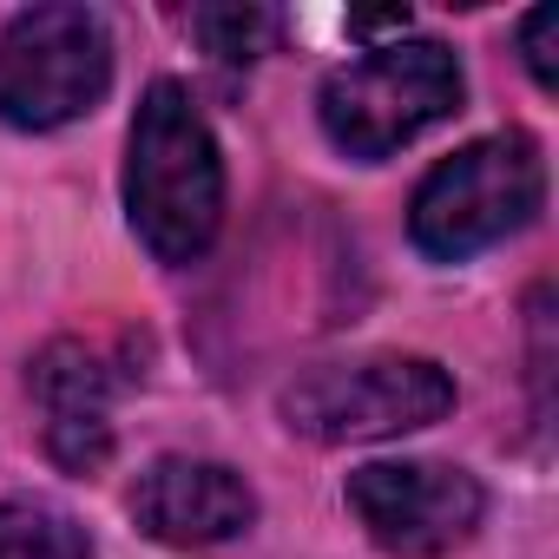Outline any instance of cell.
Returning a JSON list of instances; mask_svg holds the SVG:
<instances>
[{
	"label": "cell",
	"instance_id": "cell-8",
	"mask_svg": "<svg viewBox=\"0 0 559 559\" xmlns=\"http://www.w3.org/2000/svg\"><path fill=\"white\" fill-rule=\"evenodd\" d=\"M34 402L47 415V448L60 467L93 474L112 454V369L86 343H47L34 362Z\"/></svg>",
	"mask_w": 559,
	"mask_h": 559
},
{
	"label": "cell",
	"instance_id": "cell-6",
	"mask_svg": "<svg viewBox=\"0 0 559 559\" xmlns=\"http://www.w3.org/2000/svg\"><path fill=\"white\" fill-rule=\"evenodd\" d=\"M349 513L369 526V539L395 559H441L474 539L487 493L467 467L448 461H369L349 474Z\"/></svg>",
	"mask_w": 559,
	"mask_h": 559
},
{
	"label": "cell",
	"instance_id": "cell-3",
	"mask_svg": "<svg viewBox=\"0 0 559 559\" xmlns=\"http://www.w3.org/2000/svg\"><path fill=\"white\" fill-rule=\"evenodd\" d=\"M539 198H546L539 145L526 132H493V139L461 145L454 158H441L421 178L408 230H415V243L428 257L461 263V257L526 230L539 217Z\"/></svg>",
	"mask_w": 559,
	"mask_h": 559
},
{
	"label": "cell",
	"instance_id": "cell-12",
	"mask_svg": "<svg viewBox=\"0 0 559 559\" xmlns=\"http://www.w3.org/2000/svg\"><path fill=\"white\" fill-rule=\"evenodd\" d=\"M402 27H408V8L402 14H356L349 21V34H402Z\"/></svg>",
	"mask_w": 559,
	"mask_h": 559
},
{
	"label": "cell",
	"instance_id": "cell-11",
	"mask_svg": "<svg viewBox=\"0 0 559 559\" xmlns=\"http://www.w3.org/2000/svg\"><path fill=\"white\" fill-rule=\"evenodd\" d=\"M552 27H559V14H552V8H533V14L520 21V47H526V67H533V80H539V86H552V80H559V67H552Z\"/></svg>",
	"mask_w": 559,
	"mask_h": 559
},
{
	"label": "cell",
	"instance_id": "cell-9",
	"mask_svg": "<svg viewBox=\"0 0 559 559\" xmlns=\"http://www.w3.org/2000/svg\"><path fill=\"white\" fill-rule=\"evenodd\" d=\"M0 559H93V539L47 500H0Z\"/></svg>",
	"mask_w": 559,
	"mask_h": 559
},
{
	"label": "cell",
	"instance_id": "cell-5",
	"mask_svg": "<svg viewBox=\"0 0 559 559\" xmlns=\"http://www.w3.org/2000/svg\"><path fill=\"white\" fill-rule=\"evenodd\" d=\"M448 408H454V382L428 356L330 362L284 389V421L290 435H310V441H382V435L428 428Z\"/></svg>",
	"mask_w": 559,
	"mask_h": 559
},
{
	"label": "cell",
	"instance_id": "cell-7",
	"mask_svg": "<svg viewBox=\"0 0 559 559\" xmlns=\"http://www.w3.org/2000/svg\"><path fill=\"white\" fill-rule=\"evenodd\" d=\"M132 513L152 539L165 546H217L237 539L257 520V493L237 467L224 461H191V454H165L139 474L132 487Z\"/></svg>",
	"mask_w": 559,
	"mask_h": 559
},
{
	"label": "cell",
	"instance_id": "cell-4",
	"mask_svg": "<svg viewBox=\"0 0 559 559\" xmlns=\"http://www.w3.org/2000/svg\"><path fill=\"white\" fill-rule=\"evenodd\" d=\"M112 86V40L93 8H34L0 40V119L53 132L86 119Z\"/></svg>",
	"mask_w": 559,
	"mask_h": 559
},
{
	"label": "cell",
	"instance_id": "cell-1",
	"mask_svg": "<svg viewBox=\"0 0 559 559\" xmlns=\"http://www.w3.org/2000/svg\"><path fill=\"white\" fill-rule=\"evenodd\" d=\"M126 211H132L139 243L158 263L204 257L224 224V158L178 80H158L139 99L132 158H126Z\"/></svg>",
	"mask_w": 559,
	"mask_h": 559
},
{
	"label": "cell",
	"instance_id": "cell-10",
	"mask_svg": "<svg viewBox=\"0 0 559 559\" xmlns=\"http://www.w3.org/2000/svg\"><path fill=\"white\" fill-rule=\"evenodd\" d=\"M191 34L204 40L211 60H224V67H250L257 53H270L276 14H263V8H198V14H191Z\"/></svg>",
	"mask_w": 559,
	"mask_h": 559
},
{
	"label": "cell",
	"instance_id": "cell-2",
	"mask_svg": "<svg viewBox=\"0 0 559 559\" xmlns=\"http://www.w3.org/2000/svg\"><path fill=\"white\" fill-rule=\"evenodd\" d=\"M461 60L441 40H389L356 67H336L323 80V132L336 139V152L376 165L389 152H402L408 139H421L428 126L461 112Z\"/></svg>",
	"mask_w": 559,
	"mask_h": 559
}]
</instances>
